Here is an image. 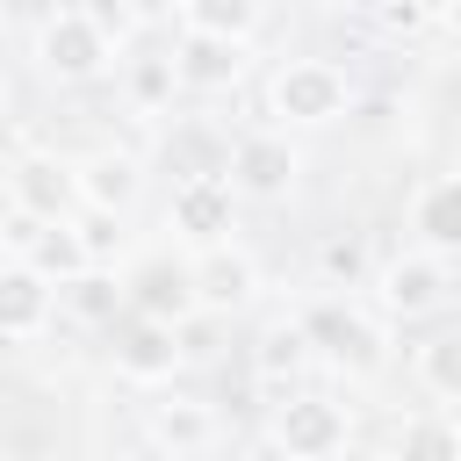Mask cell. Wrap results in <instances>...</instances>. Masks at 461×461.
<instances>
[{
  "label": "cell",
  "mask_w": 461,
  "mask_h": 461,
  "mask_svg": "<svg viewBox=\"0 0 461 461\" xmlns=\"http://www.w3.org/2000/svg\"><path fill=\"white\" fill-rule=\"evenodd\" d=\"M295 324H303V339H310V353L331 367V375H346V382H375L382 367H389V317L375 310V303H353V295H310L303 310H295Z\"/></svg>",
  "instance_id": "1"
},
{
  "label": "cell",
  "mask_w": 461,
  "mask_h": 461,
  "mask_svg": "<svg viewBox=\"0 0 461 461\" xmlns=\"http://www.w3.org/2000/svg\"><path fill=\"white\" fill-rule=\"evenodd\" d=\"M115 36L122 22H108L101 7H50L36 22V72L58 86H94L101 72H115Z\"/></svg>",
  "instance_id": "2"
},
{
  "label": "cell",
  "mask_w": 461,
  "mask_h": 461,
  "mask_svg": "<svg viewBox=\"0 0 461 461\" xmlns=\"http://www.w3.org/2000/svg\"><path fill=\"white\" fill-rule=\"evenodd\" d=\"M353 115V79L331 58H281L267 72V122L281 130H331Z\"/></svg>",
  "instance_id": "3"
},
{
  "label": "cell",
  "mask_w": 461,
  "mask_h": 461,
  "mask_svg": "<svg viewBox=\"0 0 461 461\" xmlns=\"http://www.w3.org/2000/svg\"><path fill=\"white\" fill-rule=\"evenodd\" d=\"M447 295H454V259H439V252H425V245L389 252V259H375V274H367V303H375L389 324H425V317L447 310Z\"/></svg>",
  "instance_id": "4"
},
{
  "label": "cell",
  "mask_w": 461,
  "mask_h": 461,
  "mask_svg": "<svg viewBox=\"0 0 461 461\" xmlns=\"http://www.w3.org/2000/svg\"><path fill=\"white\" fill-rule=\"evenodd\" d=\"M223 180H230L245 202H281V194L303 180V151H295V130H281V122L238 130V137L223 144Z\"/></svg>",
  "instance_id": "5"
},
{
  "label": "cell",
  "mask_w": 461,
  "mask_h": 461,
  "mask_svg": "<svg viewBox=\"0 0 461 461\" xmlns=\"http://www.w3.org/2000/svg\"><path fill=\"white\" fill-rule=\"evenodd\" d=\"M346 439H353V418H346L339 396L281 389L274 425H267V447L274 454H288V461H331V454H346Z\"/></svg>",
  "instance_id": "6"
},
{
  "label": "cell",
  "mask_w": 461,
  "mask_h": 461,
  "mask_svg": "<svg viewBox=\"0 0 461 461\" xmlns=\"http://www.w3.org/2000/svg\"><path fill=\"white\" fill-rule=\"evenodd\" d=\"M238 187L223 180V173H180L173 180V202H166V230L180 238V245H223L230 230H238Z\"/></svg>",
  "instance_id": "7"
},
{
  "label": "cell",
  "mask_w": 461,
  "mask_h": 461,
  "mask_svg": "<svg viewBox=\"0 0 461 461\" xmlns=\"http://www.w3.org/2000/svg\"><path fill=\"white\" fill-rule=\"evenodd\" d=\"M187 274H194V303H202V317H230V310H252V303H259V259H252L238 238L202 245V252L187 259Z\"/></svg>",
  "instance_id": "8"
},
{
  "label": "cell",
  "mask_w": 461,
  "mask_h": 461,
  "mask_svg": "<svg viewBox=\"0 0 461 461\" xmlns=\"http://www.w3.org/2000/svg\"><path fill=\"white\" fill-rule=\"evenodd\" d=\"M50 324H58V281L7 252L0 259V346H29Z\"/></svg>",
  "instance_id": "9"
},
{
  "label": "cell",
  "mask_w": 461,
  "mask_h": 461,
  "mask_svg": "<svg viewBox=\"0 0 461 461\" xmlns=\"http://www.w3.org/2000/svg\"><path fill=\"white\" fill-rule=\"evenodd\" d=\"M7 202L29 209V216H79V158L22 151L7 166Z\"/></svg>",
  "instance_id": "10"
},
{
  "label": "cell",
  "mask_w": 461,
  "mask_h": 461,
  "mask_svg": "<svg viewBox=\"0 0 461 461\" xmlns=\"http://www.w3.org/2000/svg\"><path fill=\"white\" fill-rule=\"evenodd\" d=\"M144 439H151L158 454L187 461V454L223 447V418H216V403H202V396H158V403H144Z\"/></svg>",
  "instance_id": "11"
},
{
  "label": "cell",
  "mask_w": 461,
  "mask_h": 461,
  "mask_svg": "<svg viewBox=\"0 0 461 461\" xmlns=\"http://www.w3.org/2000/svg\"><path fill=\"white\" fill-rule=\"evenodd\" d=\"M187 346H180V324H158V317H130V331L115 339V375L137 382V389H166L180 375Z\"/></svg>",
  "instance_id": "12"
},
{
  "label": "cell",
  "mask_w": 461,
  "mask_h": 461,
  "mask_svg": "<svg viewBox=\"0 0 461 461\" xmlns=\"http://www.w3.org/2000/svg\"><path fill=\"white\" fill-rule=\"evenodd\" d=\"M403 223H411V245H425L439 259H461V173L418 180L411 202H403Z\"/></svg>",
  "instance_id": "13"
},
{
  "label": "cell",
  "mask_w": 461,
  "mask_h": 461,
  "mask_svg": "<svg viewBox=\"0 0 461 461\" xmlns=\"http://www.w3.org/2000/svg\"><path fill=\"white\" fill-rule=\"evenodd\" d=\"M122 295H130V317H158V324H187V317H202V303H194V274L173 267V259H137V267L122 274Z\"/></svg>",
  "instance_id": "14"
},
{
  "label": "cell",
  "mask_w": 461,
  "mask_h": 461,
  "mask_svg": "<svg viewBox=\"0 0 461 461\" xmlns=\"http://www.w3.org/2000/svg\"><path fill=\"white\" fill-rule=\"evenodd\" d=\"M173 65H180V86H187V94H230V86L245 79L252 50H245L238 36H202V29H180Z\"/></svg>",
  "instance_id": "15"
},
{
  "label": "cell",
  "mask_w": 461,
  "mask_h": 461,
  "mask_svg": "<svg viewBox=\"0 0 461 461\" xmlns=\"http://www.w3.org/2000/svg\"><path fill=\"white\" fill-rule=\"evenodd\" d=\"M137 194H144V158H137V151L101 144V151L79 158V209H115V216H130Z\"/></svg>",
  "instance_id": "16"
},
{
  "label": "cell",
  "mask_w": 461,
  "mask_h": 461,
  "mask_svg": "<svg viewBox=\"0 0 461 461\" xmlns=\"http://www.w3.org/2000/svg\"><path fill=\"white\" fill-rule=\"evenodd\" d=\"M411 382L439 403V411H461V324L432 331L411 346Z\"/></svg>",
  "instance_id": "17"
},
{
  "label": "cell",
  "mask_w": 461,
  "mask_h": 461,
  "mask_svg": "<svg viewBox=\"0 0 461 461\" xmlns=\"http://www.w3.org/2000/svg\"><path fill=\"white\" fill-rule=\"evenodd\" d=\"M310 360H317V353H310V339H303L295 310H288V317H274V324L259 331V346H252V375H259L267 389H288V382H295Z\"/></svg>",
  "instance_id": "18"
},
{
  "label": "cell",
  "mask_w": 461,
  "mask_h": 461,
  "mask_svg": "<svg viewBox=\"0 0 461 461\" xmlns=\"http://www.w3.org/2000/svg\"><path fill=\"white\" fill-rule=\"evenodd\" d=\"M58 303H65L79 324H115V310H130L115 267H79L72 281H58Z\"/></svg>",
  "instance_id": "19"
},
{
  "label": "cell",
  "mask_w": 461,
  "mask_h": 461,
  "mask_svg": "<svg viewBox=\"0 0 461 461\" xmlns=\"http://www.w3.org/2000/svg\"><path fill=\"white\" fill-rule=\"evenodd\" d=\"M173 14H180V29H202V36H238V43H252V36H259V22H267V0H180Z\"/></svg>",
  "instance_id": "20"
},
{
  "label": "cell",
  "mask_w": 461,
  "mask_h": 461,
  "mask_svg": "<svg viewBox=\"0 0 461 461\" xmlns=\"http://www.w3.org/2000/svg\"><path fill=\"white\" fill-rule=\"evenodd\" d=\"M122 94H130V115H173L180 65L173 58H130L122 65Z\"/></svg>",
  "instance_id": "21"
},
{
  "label": "cell",
  "mask_w": 461,
  "mask_h": 461,
  "mask_svg": "<svg viewBox=\"0 0 461 461\" xmlns=\"http://www.w3.org/2000/svg\"><path fill=\"white\" fill-rule=\"evenodd\" d=\"M317 274H324V288H367L375 259H367L360 238H324L317 245Z\"/></svg>",
  "instance_id": "22"
},
{
  "label": "cell",
  "mask_w": 461,
  "mask_h": 461,
  "mask_svg": "<svg viewBox=\"0 0 461 461\" xmlns=\"http://www.w3.org/2000/svg\"><path fill=\"white\" fill-rule=\"evenodd\" d=\"M389 439H396V454H461V425L454 418H403Z\"/></svg>",
  "instance_id": "23"
},
{
  "label": "cell",
  "mask_w": 461,
  "mask_h": 461,
  "mask_svg": "<svg viewBox=\"0 0 461 461\" xmlns=\"http://www.w3.org/2000/svg\"><path fill=\"white\" fill-rule=\"evenodd\" d=\"M72 223H79V245H86L94 267H115L122 259V216L115 209H79Z\"/></svg>",
  "instance_id": "24"
},
{
  "label": "cell",
  "mask_w": 461,
  "mask_h": 461,
  "mask_svg": "<svg viewBox=\"0 0 461 461\" xmlns=\"http://www.w3.org/2000/svg\"><path fill=\"white\" fill-rule=\"evenodd\" d=\"M425 14H432L425 0H382V7H375V22H382L389 36H411V29H425Z\"/></svg>",
  "instance_id": "25"
},
{
  "label": "cell",
  "mask_w": 461,
  "mask_h": 461,
  "mask_svg": "<svg viewBox=\"0 0 461 461\" xmlns=\"http://www.w3.org/2000/svg\"><path fill=\"white\" fill-rule=\"evenodd\" d=\"M173 7H180V0H130V7H122V22H137V29H158V22H173Z\"/></svg>",
  "instance_id": "26"
},
{
  "label": "cell",
  "mask_w": 461,
  "mask_h": 461,
  "mask_svg": "<svg viewBox=\"0 0 461 461\" xmlns=\"http://www.w3.org/2000/svg\"><path fill=\"white\" fill-rule=\"evenodd\" d=\"M0 180H7V166H0Z\"/></svg>",
  "instance_id": "27"
}]
</instances>
